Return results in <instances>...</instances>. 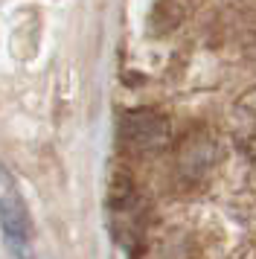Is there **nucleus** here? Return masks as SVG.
Returning <instances> with one entry per match:
<instances>
[{"mask_svg":"<svg viewBox=\"0 0 256 259\" xmlns=\"http://www.w3.org/2000/svg\"><path fill=\"white\" fill-rule=\"evenodd\" d=\"M122 140L134 149V152H163L172 143V128L169 119L160 117L157 111H128L119 125Z\"/></svg>","mask_w":256,"mask_h":259,"instance_id":"nucleus-1","label":"nucleus"},{"mask_svg":"<svg viewBox=\"0 0 256 259\" xmlns=\"http://www.w3.org/2000/svg\"><path fill=\"white\" fill-rule=\"evenodd\" d=\"M0 230L15 259H32V224L23 201L15 192L0 195Z\"/></svg>","mask_w":256,"mask_h":259,"instance_id":"nucleus-2","label":"nucleus"},{"mask_svg":"<svg viewBox=\"0 0 256 259\" xmlns=\"http://www.w3.org/2000/svg\"><path fill=\"white\" fill-rule=\"evenodd\" d=\"M233 140L244 152V157H250L256 163V91L244 94L236 102L233 111Z\"/></svg>","mask_w":256,"mask_h":259,"instance_id":"nucleus-3","label":"nucleus"}]
</instances>
